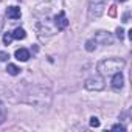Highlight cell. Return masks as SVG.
Returning a JSON list of instances; mask_svg holds the SVG:
<instances>
[{"label": "cell", "instance_id": "1", "mask_svg": "<svg viewBox=\"0 0 132 132\" xmlns=\"http://www.w3.org/2000/svg\"><path fill=\"white\" fill-rule=\"evenodd\" d=\"M124 67V61L123 59H115V57H109L104 59L98 64V72L101 76L106 75H113L117 72H121V69Z\"/></svg>", "mask_w": 132, "mask_h": 132}, {"label": "cell", "instance_id": "2", "mask_svg": "<svg viewBox=\"0 0 132 132\" xmlns=\"http://www.w3.org/2000/svg\"><path fill=\"white\" fill-rule=\"evenodd\" d=\"M106 3H107V0H90V3H89V19H92V20L98 19L104 13Z\"/></svg>", "mask_w": 132, "mask_h": 132}, {"label": "cell", "instance_id": "3", "mask_svg": "<svg viewBox=\"0 0 132 132\" xmlns=\"http://www.w3.org/2000/svg\"><path fill=\"white\" fill-rule=\"evenodd\" d=\"M86 87L89 90H101V89H104V79H103V76L98 75V76L89 78L86 81Z\"/></svg>", "mask_w": 132, "mask_h": 132}, {"label": "cell", "instance_id": "4", "mask_svg": "<svg viewBox=\"0 0 132 132\" xmlns=\"http://www.w3.org/2000/svg\"><path fill=\"white\" fill-rule=\"evenodd\" d=\"M54 23H56L57 30H65V28L69 27V19H67V16H65L64 11H61V13L54 17Z\"/></svg>", "mask_w": 132, "mask_h": 132}, {"label": "cell", "instance_id": "5", "mask_svg": "<svg viewBox=\"0 0 132 132\" xmlns=\"http://www.w3.org/2000/svg\"><path fill=\"white\" fill-rule=\"evenodd\" d=\"M95 42H101V44H112V36L107 33V31H98V34H96V37L93 39Z\"/></svg>", "mask_w": 132, "mask_h": 132}, {"label": "cell", "instance_id": "6", "mask_svg": "<svg viewBox=\"0 0 132 132\" xmlns=\"http://www.w3.org/2000/svg\"><path fill=\"white\" fill-rule=\"evenodd\" d=\"M123 82H124V78H123L121 72L113 73V76H112V87H113L115 90H120V89L123 87Z\"/></svg>", "mask_w": 132, "mask_h": 132}, {"label": "cell", "instance_id": "7", "mask_svg": "<svg viewBox=\"0 0 132 132\" xmlns=\"http://www.w3.org/2000/svg\"><path fill=\"white\" fill-rule=\"evenodd\" d=\"M14 56H16V59H17V61L25 62V61H28V59H30V51H28V50H25V48H19V50H16Z\"/></svg>", "mask_w": 132, "mask_h": 132}, {"label": "cell", "instance_id": "8", "mask_svg": "<svg viewBox=\"0 0 132 132\" xmlns=\"http://www.w3.org/2000/svg\"><path fill=\"white\" fill-rule=\"evenodd\" d=\"M6 16H8L10 19H13V20L19 19V17H20V8H17V6H10V8L6 10Z\"/></svg>", "mask_w": 132, "mask_h": 132}, {"label": "cell", "instance_id": "9", "mask_svg": "<svg viewBox=\"0 0 132 132\" xmlns=\"http://www.w3.org/2000/svg\"><path fill=\"white\" fill-rule=\"evenodd\" d=\"M13 37H14V39H25V37H27V33H25L23 28H16V30L13 31Z\"/></svg>", "mask_w": 132, "mask_h": 132}, {"label": "cell", "instance_id": "10", "mask_svg": "<svg viewBox=\"0 0 132 132\" xmlns=\"http://www.w3.org/2000/svg\"><path fill=\"white\" fill-rule=\"evenodd\" d=\"M6 70H8V73H10V75H13V76H16V75H19V73H20V69L17 67V65H14V64H8Z\"/></svg>", "mask_w": 132, "mask_h": 132}, {"label": "cell", "instance_id": "11", "mask_svg": "<svg viewBox=\"0 0 132 132\" xmlns=\"http://www.w3.org/2000/svg\"><path fill=\"white\" fill-rule=\"evenodd\" d=\"M5 118H6V107H5V104L2 101H0V124L5 121Z\"/></svg>", "mask_w": 132, "mask_h": 132}, {"label": "cell", "instance_id": "12", "mask_svg": "<svg viewBox=\"0 0 132 132\" xmlns=\"http://www.w3.org/2000/svg\"><path fill=\"white\" fill-rule=\"evenodd\" d=\"M13 39H14V37H13V33H5V34H3V44H5V45H10Z\"/></svg>", "mask_w": 132, "mask_h": 132}, {"label": "cell", "instance_id": "13", "mask_svg": "<svg viewBox=\"0 0 132 132\" xmlns=\"http://www.w3.org/2000/svg\"><path fill=\"white\" fill-rule=\"evenodd\" d=\"M95 47H96V42L95 40H87V44H86V50L87 51H93Z\"/></svg>", "mask_w": 132, "mask_h": 132}, {"label": "cell", "instance_id": "14", "mask_svg": "<svg viewBox=\"0 0 132 132\" xmlns=\"http://www.w3.org/2000/svg\"><path fill=\"white\" fill-rule=\"evenodd\" d=\"M90 126H92V127H98V126H100V120H98L96 117H92V118H90Z\"/></svg>", "mask_w": 132, "mask_h": 132}, {"label": "cell", "instance_id": "15", "mask_svg": "<svg viewBox=\"0 0 132 132\" xmlns=\"http://www.w3.org/2000/svg\"><path fill=\"white\" fill-rule=\"evenodd\" d=\"M10 59V53L6 51H0V61H8Z\"/></svg>", "mask_w": 132, "mask_h": 132}, {"label": "cell", "instance_id": "16", "mask_svg": "<svg viewBox=\"0 0 132 132\" xmlns=\"http://www.w3.org/2000/svg\"><path fill=\"white\" fill-rule=\"evenodd\" d=\"M117 36L120 40H123V36H124V30L123 28H117Z\"/></svg>", "mask_w": 132, "mask_h": 132}, {"label": "cell", "instance_id": "17", "mask_svg": "<svg viewBox=\"0 0 132 132\" xmlns=\"http://www.w3.org/2000/svg\"><path fill=\"white\" fill-rule=\"evenodd\" d=\"M112 129H113V130H118V129H120V130H126V127H124V126H121V124H115Z\"/></svg>", "mask_w": 132, "mask_h": 132}, {"label": "cell", "instance_id": "18", "mask_svg": "<svg viewBox=\"0 0 132 132\" xmlns=\"http://www.w3.org/2000/svg\"><path fill=\"white\" fill-rule=\"evenodd\" d=\"M109 14H110V16H115V14H117V6H115V5L110 6V13H109Z\"/></svg>", "mask_w": 132, "mask_h": 132}, {"label": "cell", "instance_id": "19", "mask_svg": "<svg viewBox=\"0 0 132 132\" xmlns=\"http://www.w3.org/2000/svg\"><path fill=\"white\" fill-rule=\"evenodd\" d=\"M123 22H124V23H127V22H129V11L123 16Z\"/></svg>", "mask_w": 132, "mask_h": 132}, {"label": "cell", "instance_id": "20", "mask_svg": "<svg viewBox=\"0 0 132 132\" xmlns=\"http://www.w3.org/2000/svg\"><path fill=\"white\" fill-rule=\"evenodd\" d=\"M120 2H126V0H120Z\"/></svg>", "mask_w": 132, "mask_h": 132}]
</instances>
